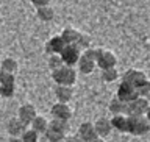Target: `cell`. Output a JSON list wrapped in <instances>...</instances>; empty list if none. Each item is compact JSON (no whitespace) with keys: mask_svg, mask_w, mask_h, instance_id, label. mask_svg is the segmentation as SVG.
Listing matches in <instances>:
<instances>
[{"mask_svg":"<svg viewBox=\"0 0 150 142\" xmlns=\"http://www.w3.org/2000/svg\"><path fill=\"white\" fill-rule=\"evenodd\" d=\"M52 78L59 86H74L75 81H77V72H75L74 67L63 66L61 69L52 72Z\"/></svg>","mask_w":150,"mask_h":142,"instance_id":"obj_1","label":"cell"},{"mask_svg":"<svg viewBox=\"0 0 150 142\" xmlns=\"http://www.w3.org/2000/svg\"><path fill=\"white\" fill-rule=\"evenodd\" d=\"M150 131V122L145 116H128V131L134 136H144Z\"/></svg>","mask_w":150,"mask_h":142,"instance_id":"obj_2","label":"cell"},{"mask_svg":"<svg viewBox=\"0 0 150 142\" xmlns=\"http://www.w3.org/2000/svg\"><path fill=\"white\" fill-rule=\"evenodd\" d=\"M96 64L102 70L112 69V67H116V64H117V58H116V55L112 53V52L105 50V49H98V55H97Z\"/></svg>","mask_w":150,"mask_h":142,"instance_id":"obj_3","label":"cell"},{"mask_svg":"<svg viewBox=\"0 0 150 142\" xmlns=\"http://www.w3.org/2000/svg\"><path fill=\"white\" fill-rule=\"evenodd\" d=\"M61 59H63L64 66H69V67H74L75 64H78V59L81 56V50L78 49L77 45H66V49L61 52Z\"/></svg>","mask_w":150,"mask_h":142,"instance_id":"obj_4","label":"cell"},{"mask_svg":"<svg viewBox=\"0 0 150 142\" xmlns=\"http://www.w3.org/2000/svg\"><path fill=\"white\" fill-rule=\"evenodd\" d=\"M150 108V103L145 97H138L136 100L128 103L127 116H145V112Z\"/></svg>","mask_w":150,"mask_h":142,"instance_id":"obj_5","label":"cell"},{"mask_svg":"<svg viewBox=\"0 0 150 142\" xmlns=\"http://www.w3.org/2000/svg\"><path fill=\"white\" fill-rule=\"evenodd\" d=\"M119 100L125 102V103H131L133 100H136L139 95H138V91H136L134 86H131V84L122 81L119 89H117V95H116Z\"/></svg>","mask_w":150,"mask_h":142,"instance_id":"obj_6","label":"cell"},{"mask_svg":"<svg viewBox=\"0 0 150 142\" xmlns=\"http://www.w3.org/2000/svg\"><path fill=\"white\" fill-rule=\"evenodd\" d=\"M122 81L128 83V84H131V86H134V88H138L142 83L147 81V77H145V73L141 72V70L130 69V70H127V72L122 75Z\"/></svg>","mask_w":150,"mask_h":142,"instance_id":"obj_7","label":"cell"},{"mask_svg":"<svg viewBox=\"0 0 150 142\" xmlns=\"http://www.w3.org/2000/svg\"><path fill=\"white\" fill-rule=\"evenodd\" d=\"M52 117L56 120H66V122H69V119L72 117V111H70V108L67 103H59V102H56L53 106H52Z\"/></svg>","mask_w":150,"mask_h":142,"instance_id":"obj_8","label":"cell"},{"mask_svg":"<svg viewBox=\"0 0 150 142\" xmlns=\"http://www.w3.org/2000/svg\"><path fill=\"white\" fill-rule=\"evenodd\" d=\"M36 117H38L36 108L33 106V105H30V103H25V105H22L21 108H19V111H17V119L22 120L27 126L30 125L31 122L36 119Z\"/></svg>","mask_w":150,"mask_h":142,"instance_id":"obj_9","label":"cell"},{"mask_svg":"<svg viewBox=\"0 0 150 142\" xmlns=\"http://www.w3.org/2000/svg\"><path fill=\"white\" fill-rule=\"evenodd\" d=\"M77 136L83 142H91V141L98 138L96 126H94V124H91V122H83V124L78 126V134Z\"/></svg>","mask_w":150,"mask_h":142,"instance_id":"obj_10","label":"cell"},{"mask_svg":"<svg viewBox=\"0 0 150 142\" xmlns=\"http://www.w3.org/2000/svg\"><path fill=\"white\" fill-rule=\"evenodd\" d=\"M27 130V125L23 124L22 120H19L17 117H13V119L8 120L6 124V131L9 136H13V138H21V136L25 133Z\"/></svg>","mask_w":150,"mask_h":142,"instance_id":"obj_11","label":"cell"},{"mask_svg":"<svg viewBox=\"0 0 150 142\" xmlns=\"http://www.w3.org/2000/svg\"><path fill=\"white\" fill-rule=\"evenodd\" d=\"M66 49V42L63 41V37L59 36H53L47 41L45 44V52L49 55H61V52Z\"/></svg>","mask_w":150,"mask_h":142,"instance_id":"obj_12","label":"cell"},{"mask_svg":"<svg viewBox=\"0 0 150 142\" xmlns=\"http://www.w3.org/2000/svg\"><path fill=\"white\" fill-rule=\"evenodd\" d=\"M94 126H96V131H97L98 138H106V136L111 133V130H112L111 120L110 119H105V117H100V119L94 124Z\"/></svg>","mask_w":150,"mask_h":142,"instance_id":"obj_13","label":"cell"},{"mask_svg":"<svg viewBox=\"0 0 150 142\" xmlns=\"http://www.w3.org/2000/svg\"><path fill=\"white\" fill-rule=\"evenodd\" d=\"M55 95L59 103H67L74 97V89H72V86H59V84H56Z\"/></svg>","mask_w":150,"mask_h":142,"instance_id":"obj_14","label":"cell"},{"mask_svg":"<svg viewBox=\"0 0 150 142\" xmlns=\"http://www.w3.org/2000/svg\"><path fill=\"white\" fill-rule=\"evenodd\" d=\"M112 128L120 131V133H127L128 131V116L127 114H116L111 119Z\"/></svg>","mask_w":150,"mask_h":142,"instance_id":"obj_15","label":"cell"},{"mask_svg":"<svg viewBox=\"0 0 150 142\" xmlns=\"http://www.w3.org/2000/svg\"><path fill=\"white\" fill-rule=\"evenodd\" d=\"M61 37L66 42V45H75L78 42V39L81 37V33L77 31L75 28H64L61 33Z\"/></svg>","mask_w":150,"mask_h":142,"instance_id":"obj_16","label":"cell"},{"mask_svg":"<svg viewBox=\"0 0 150 142\" xmlns=\"http://www.w3.org/2000/svg\"><path fill=\"white\" fill-rule=\"evenodd\" d=\"M78 70L81 73H84V75H88V73H91L94 69H96V61L94 59H91V58H88L86 55H83L81 53V56H80V59H78Z\"/></svg>","mask_w":150,"mask_h":142,"instance_id":"obj_17","label":"cell"},{"mask_svg":"<svg viewBox=\"0 0 150 142\" xmlns=\"http://www.w3.org/2000/svg\"><path fill=\"white\" fill-rule=\"evenodd\" d=\"M64 138H66V133L53 128V126H50V125H49V128H47V131L44 133V141L45 142H61Z\"/></svg>","mask_w":150,"mask_h":142,"instance_id":"obj_18","label":"cell"},{"mask_svg":"<svg viewBox=\"0 0 150 142\" xmlns=\"http://www.w3.org/2000/svg\"><path fill=\"white\" fill-rule=\"evenodd\" d=\"M110 111L112 114H127V111H128V103L119 100L117 97H114L112 100L110 102Z\"/></svg>","mask_w":150,"mask_h":142,"instance_id":"obj_19","label":"cell"},{"mask_svg":"<svg viewBox=\"0 0 150 142\" xmlns=\"http://www.w3.org/2000/svg\"><path fill=\"white\" fill-rule=\"evenodd\" d=\"M30 126H31V130H33V131H36V133L39 134V136H41V134L44 136V133L47 131V128H49V122L45 120V117L38 116L36 119L30 124Z\"/></svg>","mask_w":150,"mask_h":142,"instance_id":"obj_20","label":"cell"},{"mask_svg":"<svg viewBox=\"0 0 150 142\" xmlns=\"http://www.w3.org/2000/svg\"><path fill=\"white\" fill-rule=\"evenodd\" d=\"M36 16L42 22H50V20H53V17H55V11H53V8H52V6L38 8L36 9Z\"/></svg>","mask_w":150,"mask_h":142,"instance_id":"obj_21","label":"cell"},{"mask_svg":"<svg viewBox=\"0 0 150 142\" xmlns=\"http://www.w3.org/2000/svg\"><path fill=\"white\" fill-rule=\"evenodd\" d=\"M17 61L13 59V58H5L2 61V67L0 70H3V72H8V73H16L17 72Z\"/></svg>","mask_w":150,"mask_h":142,"instance_id":"obj_22","label":"cell"},{"mask_svg":"<svg viewBox=\"0 0 150 142\" xmlns=\"http://www.w3.org/2000/svg\"><path fill=\"white\" fill-rule=\"evenodd\" d=\"M0 86H16L14 73H8V72L0 70Z\"/></svg>","mask_w":150,"mask_h":142,"instance_id":"obj_23","label":"cell"},{"mask_svg":"<svg viewBox=\"0 0 150 142\" xmlns=\"http://www.w3.org/2000/svg\"><path fill=\"white\" fill-rule=\"evenodd\" d=\"M117 77H119V73H117V69H116V67L102 70V80H103L105 83H112V81H116Z\"/></svg>","mask_w":150,"mask_h":142,"instance_id":"obj_24","label":"cell"},{"mask_svg":"<svg viewBox=\"0 0 150 142\" xmlns=\"http://www.w3.org/2000/svg\"><path fill=\"white\" fill-rule=\"evenodd\" d=\"M63 66H64V63H63V59H61L59 55H50V58H49V69L52 70V72L61 69Z\"/></svg>","mask_w":150,"mask_h":142,"instance_id":"obj_25","label":"cell"},{"mask_svg":"<svg viewBox=\"0 0 150 142\" xmlns=\"http://www.w3.org/2000/svg\"><path fill=\"white\" fill-rule=\"evenodd\" d=\"M21 139H22L23 142H39V141H41V139H39V134H38L36 131H33L31 128H27L25 133L21 136Z\"/></svg>","mask_w":150,"mask_h":142,"instance_id":"obj_26","label":"cell"},{"mask_svg":"<svg viewBox=\"0 0 150 142\" xmlns=\"http://www.w3.org/2000/svg\"><path fill=\"white\" fill-rule=\"evenodd\" d=\"M49 125L53 126V128H56V130H59V131H63V133H66L67 128H69V125H67V122H66V120H56V119H53L52 122H49Z\"/></svg>","mask_w":150,"mask_h":142,"instance_id":"obj_27","label":"cell"},{"mask_svg":"<svg viewBox=\"0 0 150 142\" xmlns=\"http://www.w3.org/2000/svg\"><path fill=\"white\" fill-rule=\"evenodd\" d=\"M136 91H138V95L139 97H145V98H147V95L150 94V81L147 80L145 83H142L141 86L136 88Z\"/></svg>","mask_w":150,"mask_h":142,"instance_id":"obj_28","label":"cell"},{"mask_svg":"<svg viewBox=\"0 0 150 142\" xmlns=\"http://www.w3.org/2000/svg\"><path fill=\"white\" fill-rule=\"evenodd\" d=\"M16 86H0V95L3 98H11L14 95Z\"/></svg>","mask_w":150,"mask_h":142,"instance_id":"obj_29","label":"cell"},{"mask_svg":"<svg viewBox=\"0 0 150 142\" xmlns=\"http://www.w3.org/2000/svg\"><path fill=\"white\" fill-rule=\"evenodd\" d=\"M75 45H77L81 52L88 50V49H89V37H88V36H84V35H81V37L78 39V42H77Z\"/></svg>","mask_w":150,"mask_h":142,"instance_id":"obj_30","label":"cell"},{"mask_svg":"<svg viewBox=\"0 0 150 142\" xmlns=\"http://www.w3.org/2000/svg\"><path fill=\"white\" fill-rule=\"evenodd\" d=\"M31 5H35L36 9L38 8H44V6H50V0H30Z\"/></svg>","mask_w":150,"mask_h":142,"instance_id":"obj_31","label":"cell"},{"mask_svg":"<svg viewBox=\"0 0 150 142\" xmlns=\"http://www.w3.org/2000/svg\"><path fill=\"white\" fill-rule=\"evenodd\" d=\"M64 142H83V141L80 139L78 136H69V138H66Z\"/></svg>","mask_w":150,"mask_h":142,"instance_id":"obj_32","label":"cell"},{"mask_svg":"<svg viewBox=\"0 0 150 142\" xmlns=\"http://www.w3.org/2000/svg\"><path fill=\"white\" fill-rule=\"evenodd\" d=\"M9 142H23L21 138H11V139H9Z\"/></svg>","mask_w":150,"mask_h":142,"instance_id":"obj_33","label":"cell"},{"mask_svg":"<svg viewBox=\"0 0 150 142\" xmlns=\"http://www.w3.org/2000/svg\"><path fill=\"white\" fill-rule=\"evenodd\" d=\"M145 117H147V120L150 122V108H149V110H147V112H145Z\"/></svg>","mask_w":150,"mask_h":142,"instance_id":"obj_34","label":"cell"},{"mask_svg":"<svg viewBox=\"0 0 150 142\" xmlns=\"http://www.w3.org/2000/svg\"><path fill=\"white\" fill-rule=\"evenodd\" d=\"M91 142H105L102 138H97V139H94V141H91Z\"/></svg>","mask_w":150,"mask_h":142,"instance_id":"obj_35","label":"cell"},{"mask_svg":"<svg viewBox=\"0 0 150 142\" xmlns=\"http://www.w3.org/2000/svg\"><path fill=\"white\" fill-rule=\"evenodd\" d=\"M147 100H149V103H150V94H149V95H147Z\"/></svg>","mask_w":150,"mask_h":142,"instance_id":"obj_36","label":"cell"},{"mask_svg":"<svg viewBox=\"0 0 150 142\" xmlns=\"http://www.w3.org/2000/svg\"><path fill=\"white\" fill-rule=\"evenodd\" d=\"M39 142H45V141H39Z\"/></svg>","mask_w":150,"mask_h":142,"instance_id":"obj_37","label":"cell"}]
</instances>
